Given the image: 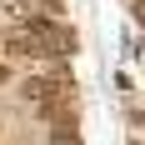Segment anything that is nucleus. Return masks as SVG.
<instances>
[{
  "label": "nucleus",
  "mask_w": 145,
  "mask_h": 145,
  "mask_svg": "<svg viewBox=\"0 0 145 145\" xmlns=\"http://www.w3.org/2000/svg\"><path fill=\"white\" fill-rule=\"evenodd\" d=\"M35 10H30L25 0H0V25H30Z\"/></svg>",
  "instance_id": "1"
},
{
  "label": "nucleus",
  "mask_w": 145,
  "mask_h": 145,
  "mask_svg": "<svg viewBox=\"0 0 145 145\" xmlns=\"http://www.w3.org/2000/svg\"><path fill=\"white\" fill-rule=\"evenodd\" d=\"M50 85H55V80H45V75H30L25 85H20V95H25V100H35V105H40L45 95H50Z\"/></svg>",
  "instance_id": "2"
},
{
  "label": "nucleus",
  "mask_w": 145,
  "mask_h": 145,
  "mask_svg": "<svg viewBox=\"0 0 145 145\" xmlns=\"http://www.w3.org/2000/svg\"><path fill=\"white\" fill-rule=\"evenodd\" d=\"M50 145H80L75 125H50Z\"/></svg>",
  "instance_id": "3"
},
{
  "label": "nucleus",
  "mask_w": 145,
  "mask_h": 145,
  "mask_svg": "<svg viewBox=\"0 0 145 145\" xmlns=\"http://www.w3.org/2000/svg\"><path fill=\"white\" fill-rule=\"evenodd\" d=\"M135 20H140V25H145V0H135Z\"/></svg>",
  "instance_id": "4"
},
{
  "label": "nucleus",
  "mask_w": 145,
  "mask_h": 145,
  "mask_svg": "<svg viewBox=\"0 0 145 145\" xmlns=\"http://www.w3.org/2000/svg\"><path fill=\"white\" fill-rule=\"evenodd\" d=\"M5 80H10V70H5V65H0V85H5Z\"/></svg>",
  "instance_id": "5"
}]
</instances>
